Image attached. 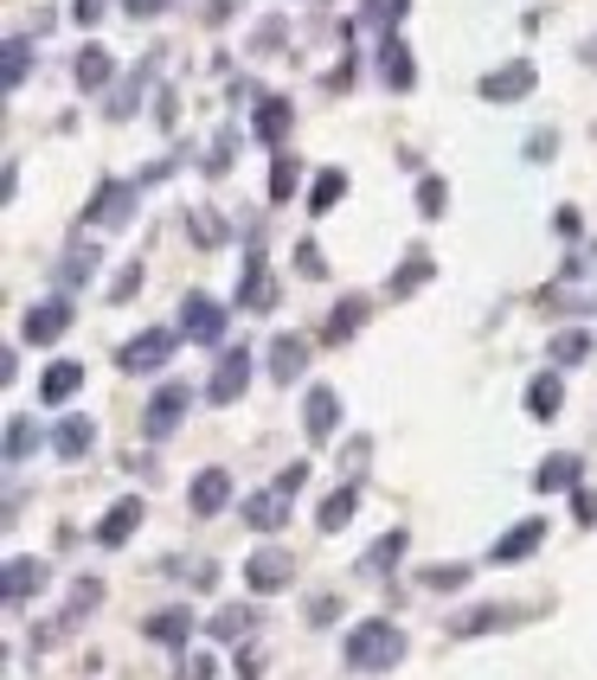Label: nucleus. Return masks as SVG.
<instances>
[{"label":"nucleus","mask_w":597,"mask_h":680,"mask_svg":"<svg viewBox=\"0 0 597 680\" xmlns=\"http://www.w3.org/2000/svg\"><path fill=\"white\" fill-rule=\"evenodd\" d=\"M296 180H302V167L290 161V154H276V167H270V199H290Z\"/></svg>","instance_id":"obj_36"},{"label":"nucleus","mask_w":597,"mask_h":680,"mask_svg":"<svg viewBox=\"0 0 597 680\" xmlns=\"http://www.w3.org/2000/svg\"><path fill=\"white\" fill-rule=\"evenodd\" d=\"M77 385H84V366H77V360H58V366H45V379H39V398H45V405H65Z\"/></svg>","instance_id":"obj_18"},{"label":"nucleus","mask_w":597,"mask_h":680,"mask_svg":"<svg viewBox=\"0 0 597 680\" xmlns=\"http://www.w3.org/2000/svg\"><path fill=\"white\" fill-rule=\"evenodd\" d=\"M251 129H258V142H283V135H290V103H283V97H263Z\"/></svg>","instance_id":"obj_25"},{"label":"nucleus","mask_w":597,"mask_h":680,"mask_svg":"<svg viewBox=\"0 0 597 680\" xmlns=\"http://www.w3.org/2000/svg\"><path fill=\"white\" fill-rule=\"evenodd\" d=\"M65 328H72V303H65V296H52V303H33V308H26V340H33V347H52Z\"/></svg>","instance_id":"obj_9"},{"label":"nucleus","mask_w":597,"mask_h":680,"mask_svg":"<svg viewBox=\"0 0 597 680\" xmlns=\"http://www.w3.org/2000/svg\"><path fill=\"white\" fill-rule=\"evenodd\" d=\"M411 0H367V20H379V26H392L399 13H405Z\"/></svg>","instance_id":"obj_41"},{"label":"nucleus","mask_w":597,"mask_h":680,"mask_svg":"<svg viewBox=\"0 0 597 680\" xmlns=\"http://www.w3.org/2000/svg\"><path fill=\"white\" fill-rule=\"evenodd\" d=\"M290 552H276V546H258V552H251V559H245V584H251V591H283V584H290Z\"/></svg>","instance_id":"obj_8"},{"label":"nucleus","mask_w":597,"mask_h":680,"mask_svg":"<svg viewBox=\"0 0 597 680\" xmlns=\"http://www.w3.org/2000/svg\"><path fill=\"white\" fill-rule=\"evenodd\" d=\"M399 552H405V527L379 533L373 546H367V559H360V571H367V578H386V571L399 566Z\"/></svg>","instance_id":"obj_20"},{"label":"nucleus","mask_w":597,"mask_h":680,"mask_svg":"<svg viewBox=\"0 0 597 680\" xmlns=\"http://www.w3.org/2000/svg\"><path fill=\"white\" fill-rule=\"evenodd\" d=\"M142 629H149L154 643H187L193 636V610H154Z\"/></svg>","instance_id":"obj_23"},{"label":"nucleus","mask_w":597,"mask_h":680,"mask_svg":"<svg viewBox=\"0 0 597 680\" xmlns=\"http://www.w3.org/2000/svg\"><path fill=\"white\" fill-rule=\"evenodd\" d=\"M187 501H193V514H219L225 501H231V475H225V469H199Z\"/></svg>","instance_id":"obj_17"},{"label":"nucleus","mask_w":597,"mask_h":680,"mask_svg":"<svg viewBox=\"0 0 597 680\" xmlns=\"http://www.w3.org/2000/svg\"><path fill=\"white\" fill-rule=\"evenodd\" d=\"M591 353V334L585 328H565V334H553V347H546V360H560V366H578Z\"/></svg>","instance_id":"obj_29"},{"label":"nucleus","mask_w":597,"mask_h":680,"mask_svg":"<svg viewBox=\"0 0 597 680\" xmlns=\"http://www.w3.org/2000/svg\"><path fill=\"white\" fill-rule=\"evenodd\" d=\"M360 321H367V303H360V296H347V303L328 315V340H354V334H360Z\"/></svg>","instance_id":"obj_31"},{"label":"nucleus","mask_w":597,"mask_h":680,"mask_svg":"<svg viewBox=\"0 0 597 680\" xmlns=\"http://www.w3.org/2000/svg\"><path fill=\"white\" fill-rule=\"evenodd\" d=\"M424 276H431V257H411V264L399 270V276H392V296H411V289H417Z\"/></svg>","instance_id":"obj_37"},{"label":"nucleus","mask_w":597,"mask_h":680,"mask_svg":"<svg viewBox=\"0 0 597 680\" xmlns=\"http://www.w3.org/2000/svg\"><path fill=\"white\" fill-rule=\"evenodd\" d=\"M122 7H129V20H154V13H161L167 0H122Z\"/></svg>","instance_id":"obj_45"},{"label":"nucleus","mask_w":597,"mask_h":680,"mask_svg":"<svg viewBox=\"0 0 597 680\" xmlns=\"http://www.w3.org/2000/svg\"><path fill=\"white\" fill-rule=\"evenodd\" d=\"M591 58H597V45H591Z\"/></svg>","instance_id":"obj_47"},{"label":"nucleus","mask_w":597,"mask_h":680,"mask_svg":"<svg viewBox=\"0 0 597 680\" xmlns=\"http://www.w3.org/2000/svg\"><path fill=\"white\" fill-rule=\"evenodd\" d=\"M187 405H193V385H181V379H174V385H161V392L149 398V417H142V424H149V437H167V430L187 417Z\"/></svg>","instance_id":"obj_6"},{"label":"nucleus","mask_w":597,"mask_h":680,"mask_svg":"<svg viewBox=\"0 0 597 680\" xmlns=\"http://www.w3.org/2000/svg\"><path fill=\"white\" fill-rule=\"evenodd\" d=\"M129 212H135V187H129V180H104L97 199L84 206L90 226H129Z\"/></svg>","instance_id":"obj_4"},{"label":"nucleus","mask_w":597,"mask_h":680,"mask_svg":"<svg viewBox=\"0 0 597 680\" xmlns=\"http://www.w3.org/2000/svg\"><path fill=\"white\" fill-rule=\"evenodd\" d=\"M213 674H219L213 655H187V661H181V680H213Z\"/></svg>","instance_id":"obj_40"},{"label":"nucleus","mask_w":597,"mask_h":680,"mask_svg":"<svg viewBox=\"0 0 597 680\" xmlns=\"http://www.w3.org/2000/svg\"><path fill=\"white\" fill-rule=\"evenodd\" d=\"M104 7H110V0H72L77 26H97V20H104Z\"/></svg>","instance_id":"obj_44"},{"label":"nucleus","mask_w":597,"mask_h":680,"mask_svg":"<svg viewBox=\"0 0 597 680\" xmlns=\"http://www.w3.org/2000/svg\"><path fill=\"white\" fill-rule=\"evenodd\" d=\"M270 303H276V289H270V264H263V251H251V257H245V283H238V308L263 315Z\"/></svg>","instance_id":"obj_13"},{"label":"nucleus","mask_w":597,"mask_h":680,"mask_svg":"<svg viewBox=\"0 0 597 680\" xmlns=\"http://www.w3.org/2000/svg\"><path fill=\"white\" fill-rule=\"evenodd\" d=\"M296 257H302V276H322V251H315V244H302Z\"/></svg>","instance_id":"obj_46"},{"label":"nucleus","mask_w":597,"mask_h":680,"mask_svg":"<svg viewBox=\"0 0 597 680\" xmlns=\"http://www.w3.org/2000/svg\"><path fill=\"white\" fill-rule=\"evenodd\" d=\"M26 65H33V45H26V39H7V65H0V84H7V90H20V84H26Z\"/></svg>","instance_id":"obj_32"},{"label":"nucleus","mask_w":597,"mask_h":680,"mask_svg":"<svg viewBox=\"0 0 597 680\" xmlns=\"http://www.w3.org/2000/svg\"><path fill=\"white\" fill-rule=\"evenodd\" d=\"M501 623H508V610L482 604V610H469V616H456V623H449V636H482V629H501Z\"/></svg>","instance_id":"obj_33"},{"label":"nucleus","mask_w":597,"mask_h":680,"mask_svg":"<svg viewBox=\"0 0 597 680\" xmlns=\"http://www.w3.org/2000/svg\"><path fill=\"white\" fill-rule=\"evenodd\" d=\"M245 385H251V353H245V347H231V353L219 360V373H213V385H206V398H213V405H238V398H245Z\"/></svg>","instance_id":"obj_5"},{"label":"nucleus","mask_w":597,"mask_h":680,"mask_svg":"<svg viewBox=\"0 0 597 680\" xmlns=\"http://www.w3.org/2000/svg\"><path fill=\"white\" fill-rule=\"evenodd\" d=\"M340 193H347V174L328 167V174H315V187H308V212H335Z\"/></svg>","instance_id":"obj_27"},{"label":"nucleus","mask_w":597,"mask_h":680,"mask_svg":"<svg viewBox=\"0 0 597 680\" xmlns=\"http://www.w3.org/2000/svg\"><path fill=\"white\" fill-rule=\"evenodd\" d=\"M135 289H142V270L129 264V270H122V276H116V289H110V296H116V303H129Z\"/></svg>","instance_id":"obj_43"},{"label":"nucleus","mask_w":597,"mask_h":680,"mask_svg":"<svg viewBox=\"0 0 597 680\" xmlns=\"http://www.w3.org/2000/svg\"><path fill=\"white\" fill-rule=\"evenodd\" d=\"M110 52H104V45H84V52H77V84H84V90H104V84H110Z\"/></svg>","instance_id":"obj_26"},{"label":"nucleus","mask_w":597,"mask_h":680,"mask_svg":"<svg viewBox=\"0 0 597 680\" xmlns=\"http://www.w3.org/2000/svg\"><path fill=\"white\" fill-rule=\"evenodd\" d=\"M135 527H142V501L129 494V501H116L110 514L97 520V546H122V539H129Z\"/></svg>","instance_id":"obj_16"},{"label":"nucleus","mask_w":597,"mask_h":680,"mask_svg":"<svg viewBox=\"0 0 597 680\" xmlns=\"http://www.w3.org/2000/svg\"><path fill=\"white\" fill-rule=\"evenodd\" d=\"M444 206H449L444 180H424V187H417V212H424V219H437V212H444Z\"/></svg>","instance_id":"obj_39"},{"label":"nucleus","mask_w":597,"mask_h":680,"mask_svg":"<svg viewBox=\"0 0 597 680\" xmlns=\"http://www.w3.org/2000/svg\"><path fill=\"white\" fill-rule=\"evenodd\" d=\"M399 661H405V629H399V623L367 616V623L347 629V668H354V674H386V668H399Z\"/></svg>","instance_id":"obj_1"},{"label":"nucleus","mask_w":597,"mask_h":680,"mask_svg":"<svg viewBox=\"0 0 597 680\" xmlns=\"http://www.w3.org/2000/svg\"><path fill=\"white\" fill-rule=\"evenodd\" d=\"M424 584H431V591H463V584H469V566H437V571H424Z\"/></svg>","instance_id":"obj_38"},{"label":"nucleus","mask_w":597,"mask_h":680,"mask_svg":"<svg viewBox=\"0 0 597 680\" xmlns=\"http://www.w3.org/2000/svg\"><path fill=\"white\" fill-rule=\"evenodd\" d=\"M340 424V398L328 392V385H315L308 392V405H302V430H308V443H328Z\"/></svg>","instance_id":"obj_10"},{"label":"nucleus","mask_w":597,"mask_h":680,"mask_svg":"<svg viewBox=\"0 0 597 680\" xmlns=\"http://www.w3.org/2000/svg\"><path fill=\"white\" fill-rule=\"evenodd\" d=\"M90 276H97V251H90V244L65 251V264H58V283H65V289H77V283H90Z\"/></svg>","instance_id":"obj_30"},{"label":"nucleus","mask_w":597,"mask_h":680,"mask_svg":"<svg viewBox=\"0 0 597 680\" xmlns=\"http://www.w3.org/2000/svg\"><path fill=\"white\" fill-rule=\"evenodd\" d=\"M33 591H45V566L39 559H7V604H26Z\"/></svg>","instance_id":"obj_19"},{"label":"nucleus","mask_w":597,"mask_h":680,"mask_svg":"<svg viewBox=\"0 0 597 680\" xmlns=\"http://www.w3.org/2000/svg\"><path fill=\"white\" fill-rule=\"evenodd\" d=\"M302 482H308V469H302V462H296V469H283L270 489H258L251 501H245V520H251L258 533H276L283 520H290V501H296Z\"/></svg>","instance_id":"obj_2"},{"label":"nucleus","mask_w":597,"mask_h":680,"mask_svg":"<svg viewBox=\"0 0 597 680\" xmlns=\"http://www.w3.org/2000/svg\"><path fill=\"white\" fill-rule=\"evenodd\" d=\"M354 501H360V494H354V489H335V494H328V501H322V514H315V527H322V533H340V527H347V520H354Z\"/></svg>","instance_id":"obj_28"},{"label":"nucleus","mask_w":597,"mask_h":680,"mask_svg":"<svg viewBox=\"0 0 597 680\" xmlns=\"http://www.w3.org/2000/svg\"><path fill=\"white\" fill-rule=\"evenodd\" d=\"M540 539H546V520H540V514H533V520H521V527H508L501 539H495V566H521Z\"/></svg>","instance_id":"obj_12"},{"label":"nucleus","mask_w":597,"mask_h":680,"mask_svg":"<svg viewBox=\"0 0 597 680\" xmlns=\"http://www.w3.org/2000/svg\"><path fill=\"white\" fill-rule=\"evenodd\" d=\"M308 373V340L302 334H276L270 340V379H283V385H290V379H302Z\"/></svg>","instance_id":"obj_14"},{"label":"nucleus","mask_w":597,"mask_h":680,"mask_svg":"<svg viewBox=\"0 0 597 680\" xmlns=\"http://www.w3.org/2000/svg\"><path fill=\"white\" fill-rule=\"evenodd\" d=\"M527 90H533V65H527V58H514V65H501V72L482 77V97H488V103H521Z\"/></svg>","instance_id":"obj_11"},{"label":"nucleus","mask_w":597,"mask_h":680,"mask_svg":"<svg viewBox=\"0 0 597 680\" xmlns=\"http://www.w3.org/2000/svg\"><path fill=\"white\" fill-rule=\"evenodd\" d=\"M181 334L199 340V347H219V334H225V308L213 303V296H187V303H181Z\"/></svg>","instance_id":"obj_3"},{"label":"nucleus","mask_w":597,"mask_h":680,"mask_svg":"<svg viewBox=\"0 0 597 680\" xmlns=\"http://www.w3.org/2000/svg\"><path fill=\"white\" fill-rule=\"evenodd\" d=\"M167 353H174V334H167V328H142V334L122 347V373H154Z\"/></svg>","instance_id":"obj_7"},{"label":"nucleus","mask_w":597,"mask_h":680,"mask_svg":"<svg viewBox=\"0 0 597 680\" xmlns=\"http://www.w3.org/2000/svg\"><path fill=\"white\" fill-rule=\"evenodd\" d=\"M572 514H578L585 527H597V494L591 489H572Z\"/></svg>","instance_id":"obj_42"},{"label":"nucleus","mask_w":597,"mask_h":680,"mask_svg":"<svg viewBox=\"0 0 597 680\" xmlns=\"http://www.w3.org/2000/svg\"><path fill=\"white\" fill-rule=\"evenodd\" d=\"M379 72H386V84H392V90H411V52H405V39H392L386 33V45H379Z\"/></svg>","instance_id":"obj_21"},{"label":"nucleus","mask_w":597,"mask_h":680,"mask_svg":"<svg viewBox=\"0 0 597 680\" xmlns=\"http://www.w3.org/2000/svg\"><path fill=\"white\" fill-rule=\"evenodd\" d=\"M52 443H58V456H65V462H77V456H84L90 443H97V424H90V417H65Z\"/></svg>","instance_id":"obj_22"},{"label":"nucleus","mask_w":597,"mask_h":680,"mask_svg":"<svg viewBox=\"0 0 597 680\" xmlns=\"http://www.w3.org/2000/svg\"><path fill=\"white\" fill-rule=\"evenodd\" d=\"M206 629H213V636H219V643H238V636H245V629H251V610H219V616H213V623H206Z\"/></svg>","instance_id":"obj_35"},{"label":"nucleus","mask_w":597,"mask_h":680,"mask_svg":"<svg viewBox=\"0 0 597 680\" xmlns=\"http://www.w3.org/2000/svg\"><path fill=\"white\" fill-rule=\"evenodd\" d=\"M33 443H39V430L26 424V417H13V424H7V462H26Z\"/></svg>","instance_id":"obj_34"},{"label":"nucleus","mask_w":597,"mask_h":680,"mask_svg":"<svg viewBox=\"0 0 597 680\" xmlns=\"http://www.w3.org/2000/svg\"><path fill=\"white\" fill-rule=\"evenodd\" d=\"M560 405H565V385L553 373H540L533 385H527V412L533 417H560Z\"/></svg>","instance_id":"obj_24"},{"label":"nucleus","mask_w":597,"mask_h":680,"mask_svg":"<svg viewBox=\"0 0 597 680\" xmlns=\"http://www.w3.org/2000/svg\"><path fill=\"white\" fill-rule=\"evenodd\" d=\"M578 475H585V462H578V456H546V462L533 469V489H540V494H565V489H578Z\"/></svg>","instance_id":"obj_15"}]
</instances>
